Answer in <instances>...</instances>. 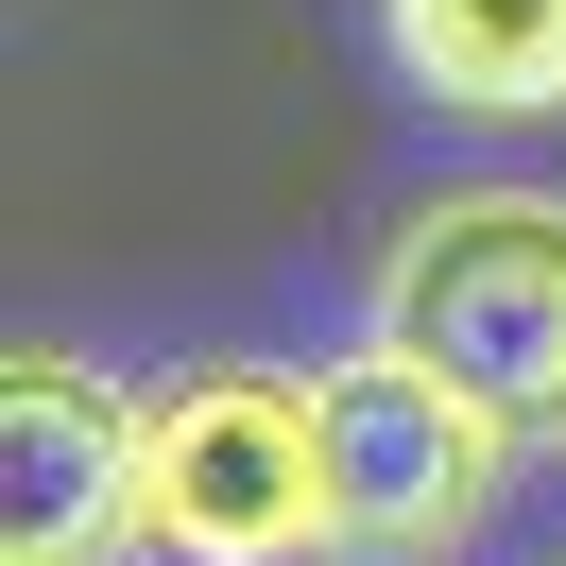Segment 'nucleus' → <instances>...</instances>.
I'll use <instances>...</instances> for the list:
<instances>
[{
    "instance_id": "1",
    "label": "nucleus",
    "mask_w": 566,
    "mask_h": 566,
    "mask_svg": "<svg viewBox=\"0 0 566 566\" xmlns=\"http://www.w3.org/2000/svg\"><path fill=\"white\" fill-rule=\"evenodd\" d=\"M378 344L463 378L515 447H566V189H447L378 241Z\"/></svg>"
},
{
    "instance_id": "2",
    "label": "nucleus",
    "mask_w": 566,
    "mask_h": 566,
    "mask_svg": "<svg viewBox=\"0 0 566 566\" xmlns=\"http://www.w3.org/2000/svg\"><path fill=\"white\" fill-rule=\"evenodd\" d=\"M138 549L155 566H310L326 532V378L207 360L138 395Z\"/></svg>"
},
{
    "instance_id": "3",
    "label": "nucleus",
    "mask_w": 566,
    "mask_h": 566,
    "mask_svg": "<svg viewBox=\"0 0 566 566\" xmlns=\"http://www.w3.org/2000/svg\"><path fill=\"white\" fill-rule=\"evenodd\" d=\"M515 481V429L463 378H429L412 344L360 326V360H326V532L360 566H447Z\"/></svg>"
},
{
    "instance_id": "4",
    "label": "nucleus",
    "mask_w": 566,
    "mask_h": 566,
    "mask_svg": "<svg viewBox=\"0 0 566 566\" xmlns=\"http://www.w3.org/2000/svg\"><path fill=\"white\" fill-rule=\"evenodd\" d=\"M104 549H138V395L35 344L0 378V566H104Z\"/></svg>"
},
{
    "instance_id": "5",
    "label": "nucleus",
    "mask_w": 566,
    "mask_h": 566,
    "mask_svg": "<svg viewBox=\"0 0 566 566\" xmlns=\"http://www.w3.org/2000/svg\"><path fill=\"white\" fill-rule=\"evenodd\" d=\"M378 52L447 120H566V0H378Z\"/></svg>"
}]
</instances>
